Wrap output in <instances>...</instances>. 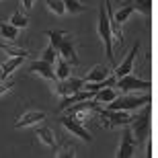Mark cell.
Returning a JSON list of instances; mask_svg holds the SVG:
<instances>
[{
    "label": "cell",
    "instance_id": "obj_28",
    "mask_svg": "<svg viewBox=\"0 0 158 158\" xmlns=\"http://www.w3.org/2000/svg\"><path fill=\"white\" fill-rule=\"evenodd\" d=\"M21 4H23L25 12H29L31 8H33V4H35V0H21Z\"/></svg>",
    "mask_w": 158,
    "mask_h": 158
},
{
    "label": "cell",
    "instance_id": "obj_25",
    "mask_svg": "<svg viewBox=\"0 0 158 158\" xmlns=\"http://www.w3.org/2000/svg\"><path fill=\"white\" fill-rule=\"evenodd\" d=\"M45 35L49 37V43H52V45L58 49V45H60V41H62V37L66 35V31H62V29H47V31H45Z\"/></svg>",
    "mask_w": 158,
    "mask_h": 158
},
{
    "label": "cell",
    "instance_id": "obj_23",
    "mask_svg": "<svg viewBox=\"0 0 158 158\" xmlns=\"http://www.w3.org/2000/svg\"><path fill=\"white\" fill-rule=\"evenodd\" d=\"M62 2H64V6H66V12H70V15H80V12H84V8H86L80 0H62Z\"/></svg>",
    "mask_w": 158,
    "mask_h": 158
},
{
    "label": "cell",
    "instance_id": "obj_16",
    "mask_svg": "<svg viewBox=\"0 0 158 158\" xmlns=\"http://www.w3.org/2000/svg\"><path fill=\"white\" fill-rule=\"evenodd\" d=\"M35 135H37V140L43 142L47 148H56V134H53V129L52 127H37L35 129Z\"/></svg>",
    "mask_w": 158,
    "mask_h": 158
},
{
    "label": "cell",
    "instance_id": "obj_15",
    "mask_svg": "<svg viewBox=\"0 0 158 158\" xmlns=\"http://www.w3.org/2000/svg\"><path fill=\"white\" fill-rule=\"evenodd\" d=\"M23 60H25V56H10V58H8L4 64H2V68H0V72H2V78H8L12 72L17 70V68H21Z\"/></svg>",
    "mask_w": 158,
    "mask_h": 158
},
{
    "label": "cell",
    "instance_id": "obj_17",
    "mask_svg": "<svg viewBox=\"0 0 158 158\" xmlns=\"http://www.w3.org/2000/svg\"><path fill=\"white\" fill-rule=\"evenodd\" d=\"M115 97H117V90L113 86H105V88H101V90H97V93L93 94V101L94 103H105L107 105V103H111Z\"/></svg>",
    "mask_w": 158,
    "mask_h": 158
},
{
    "label": "cell",
    "instance_id": "obj_8",
    "mask_svg": "<svg viewBox=\"0 0 158 158\" xmlns=\"http://www.w3.org/2000/svg\"><path fill=\"white\" fill-rule=\"evenodd\" d=\"M60 123H62L72 135H76V138H80V140H84V142H93V135L88 134V129L84 127L78 119L70 117V115H62V117H60Z\"/></svg>",
    "mask_w": 158,
    "mask_h": 158
},
{
    "label": "cell",
    "instance_id": "obj_9",
    "mask_svg": "<svg viewBox=\"0 0 158 158\" xmlns=\"http://www.w3.org/2000/svg\"><path fill=\"white\" fill-rule=\"evenodd\" d=\"M134 152H135V142H134V135H131V129H129V125H123L121 144H119L115 156L117 158H129V156H134Z\"/></svg>",
    "mask_w": 158,
    "mask_h": 158
},
{
    "label": "cell",
    "instance_id": "obj_1",
    "mask_svg": "<svg viewBox=\"0 0 158 158\" xmlns=\"http://www.w3.org/2000/svg\"><path fill=\"white\" fill-rule=\"evenodd\" d=\"M142 113L134 115L131 121L127 123L129 129H131V135H134V142L135 146L146 142L150 138V117H152V103H146L144 107H140Z\"/></svg>",
    "mask_w": 158,
    "mask_h": 158
},
{
    "label": "cell",
    "instance_id": "obj_21",
    "mask_svg": "<svg viewBox=\"0 0 158 158\" xmlns=\"http://www.w3.org/2000/svg\"><path fill=\"white\" fill-rule=\"evenodd\" d=\"M10 25H15L17 29H27V27H29V17L21 10H15L12 17H10Z\"/></svg>",
    "mask_w": 158,
    "mask_h": 158
},
{
    "label": "cell",
    "instance_id": "obj_11",
    "mask_svg": "<svg viewBox=\"0 0 158 158\" xmlns=\"http://www.w3.org/2000/svg\"><path fill=\"white\" fill-rule=\"evenodd\" d=\"M138 49H140V43H135V45L129 49V53L125 56V60H123L119 66H115V78H121V76H125V74H129V72L134 70V60H135Z\"/></svg>",
    "mask_w": 158,
    "mask_h": 158
},
{
    "label": "cell",
    "instance_id": "obj_20",
    "mask_svg": "<svg viewBox=\"0 0 158 158\" xmlns=\"http://www.w3.org/2000/svg\"><path fill=\"white\" fill-rule=\"evenodd\" d=\"M0 49L2 52H6L8 56H29V52L27 49H23V47H17V45H12V41L8 43V41H0Z\"/></svg>",
    "mask_w": 158,
    "mask_h": 158
},
{
    "label": "cell",
    "instance_id": "obj_10",
    "mask_svg": "<svg viewBox=\"0 0 158 158\" xmlns=\"http://www.w3.org/2000/svg\"><path fill=\"white\" fill-rule=\"evenodd\" d=\"M29 72L31 74H37V76L45 78V80H52L56 82V72H53V64L49 62H43V60H35V62H31L29 64Z\"/></svg>",
    "mask_w": 158,
    "mask_h": 158
},
{
    "label": "cell",
    "instance_id": "obj_2",
    "mask_svg": "<svg viewBox=\"0 0 158 158\" xmlns=\"http://www.w3.org/2000/svg\"><path fill=\"white\" fill-rule=\"evenodd\" d=\"M146 103H152V97L150 94H142V97H135L131 93H123L117 94L111 103H107V109H121V111H135L144 107Z\"/></svg>",
    "mask_w": 158,
    "mask_h": 158
},
{
    "label": "cell",
    "instance_id": "obj_5",
    "mask_svg": "<svg viewBox=\"0 0 158 158\" xmlns=\"http://www.w3.org/2000/svg\"><path fill=\"white\" fill-rule=\"evenodd\" d=\"M115 86H119V93H135V90H150L152 88V82L142 80V78L134 76L129 72V74H125V76L115 80Z\"/></svg>",
    "mask_w": 158,
    "mask_h": 158
},
{
    "label": "cell",
    "instance_id": "obj_24",
    "mask_svg": "<svg viewBox=\"0 0 158 158\" xmlns=\"http://www.w3.org/2000/svg\"><path fill=\"white\" fill-rule=\"evenodd\" d=\"M45 4H47V10L53 12V15H58V17L66 15V6L62 0H45Z\"/></svg>",
    "mask_w": 158,
    "mask_h": 158
},
{
    "label": "cell",
    "instance_id": "obj_7",
    "mask_svg": "<svg viewBox=\"0 0 158 158\" xmlns=\"http://www.w3.org/2000/svg\"><path fill=\"white\" fill-rule=\"evenodd\" d=\"M82 84H84V78H74V76H68L64 78V80H60L53 84V93L58 94V97H70V94L78 93L82 88Z\"/></svg>",
    "mask_w": 158,
    "mask_h": 158
},
{
    "label": "cell",
    "instance_id": "obj_27",
    "mask_svg": "<svg viewBox=\"0 0 158 158\" xmlns=\"http://www.w3.org/2000/svg\"><path fill=\"white\" fill-rule=\"evenodd\" d=\"M12 86H15V80H12L10 76H8V78H2V80H0V97H2V94H6Z\"/></svg>",
    "mask_w": 158,
    "mask_h": 158
},
{
    "label": "cell",
    "instance_id": "obj_19",
    "mask_svg": "<svg viewBox=\"0 0 158 158\" xmlns=\"http://www.w3.org/2000/svg\"><path fill=\"white\" fill-rule=\"evenodd\" d=\"M53 72H56V78H58V80H64V78L70 76V64H68L62 56H58V58H56V70Z\"/></svg>",
    "mask_w": 158,
    "mask_h": 158
},
{
    "label": "cell",
    "instance_id": "obj_12",
    "mask_svg": "<svg viewBox=\"0 0 158 158\" xmlns=\"http://www.w3.org/2000/svg\"><path fill=\"white\" fill-rule=\"evenodd\" d=\"M45 119V113L43 111H27L23 113L21 117L15 121V127H29V125H37L39 121H43Z\"/></svg>",
    "mask_w": 158,
    "mask_h": 158
},
{
    "label": "cell",
    "instance_id": "obj_13",
    "mask_svg": "<svg viewBox=\"0 0 158 158\" xmlns=\"http://www.w3.org/2000/svg\"><path fill=\"white\" fill-rule=\"evenodd\" d=\"M107 76H111V68L105 66V64H97L93 70L86 74L84 82H101V80H105Z\"/></svg>",
    "mask_w": 158,
    "mask_h": 158
},
{
    "label": "cell",
    "instance_id": "obj_4",
    "mask_svg": "<svg viewBox=\"0 0 158 158\" xmlns=\"http://www.w3.org/2000/svg\"><path fill=\"white\" fill-rule=\"evenodd\" d=\"M97 115L101 119V127L105 129H113L117 125H127L131 121V115L127 111H121V109H97Z\"/></svg>",
    "mask_w": 158,
    "mask_h": 158
},
{
    "label": "cell",
    "instance_id": "obj_6",
    "mask_svg": "<svg viewBox=\"0 0 158 158\" xmlns=\"http://www.w3.org/2000/svg\"><path fill=\"white\" fill-rule=\"evenodd\" d=\"M76 49H78V43H76V39H74V35L66 31V35L62 37V41H60V45H58V56H62L70 66H76L78 64Z\"/></svg>",
    "mask_w": 158,
    "mask_h": 158
},
{
    "label": "cell",
    "instance_id": "obj_29",
    "mask_svg": "<svg viewBox=\"0 0 158 158\" xmlns=\"http://www.w3.org/2000/svg\"><path fill=\"white\" fill-rule=\"evenodd\" d=\"M146 144H148V148H146V150H148V152H146V156H148V158H154V148H152V140L148 138V140H146Z\"/></svg>",
    "mask_w": 158,
    "mask_h": 158
},
{
    "label": "cell",
    "instance_id": "obj_3",
    "mask_svg": "<svg viewBox=\"0 0 158 158\" xmlns=\"http://www.w3.org/2000/svg\"><path fill=\"white\" fill-rule=\"evenodd\" d=\"M99 37L105 45V53L109 64L115 68V56H113V35H111V25H109V15H107V8L101 4L99 8Z\"/></svg>",
    "mask_w": 158,
    "mask_h": 158
},
{
    "label": "cell",
    "instance_id": "obj_30",
    "mask_svg": "<svg viewBox=\"0 0 158 158\" xmlns=\"http://www.w3.org/2000/svg\"><path fill=\"white\" fill-rule=\"evenodd\" d=\"M105 2H109V0H105Z\"/></svg>",
    "mask_w": 158,
    "mask_h": 158
},
{
    "label": "cell",
    "instance_id": "obj_18",
    "mask_svg": "<svg viewBox=\"0 0 158 158\" xmlns=\"http://www.w3.org/2000/svg\"><path fill=\"white\" fill-rule=\"evenodd\" d=\"M19 31L21 29H17L15 25H10V23H0V37H4L6 41H15L19 39Z\"/></svg>",
    "mask_w": 158,
    "mask_h": 158
},
{
    "label": "cell",
    "instance_id": "obj_26",
    "mask_svg": "<svg viewBox=\"0 0 158 158\" xmlns=\"http://www.w3.org/2000/svg\"><path fill=\"white\" fill-rule=\"evenodd\" d=\"M56 58H58V49H56V47H53L52 43H49V45H47L45 49L41 52V58H39V60H43V62H49V64H53V62H56Z\"/></svg>",
    "mask_w": 158,
    "mask_h": 158
},
{
    "label": "cell",
    "instance_id": "obj_22",
    "mask_svg": "<svg viewBox=\"0 0 158 158\" xmlns=\"http://www.w3.org/2000/svg\"><path fill=\"white\" fill-rule=\"evenodd\" d=\"M56 156H58V158H74V156H76V146H74V144H68V142H64V144L58 148Z\"/></svg>",
    "mask_w": 158,
    "mask_h": 158
},
{
    "label": "cell",
    "instance_id": "obj_14",
    "mask_svg": "<svg viewBox=\"0 0 158 158\" xmlns=\"http://www.w3.org/2000/svg\"><path fill=\"white\" fill-rule=\"evenodd\" d=\"M125 4H129L134 10L142 12L146 21L152 19V0H125Z\"/></svg>",
    "mask_w": 158,
    "mask_h": 158
}]
</instances>
